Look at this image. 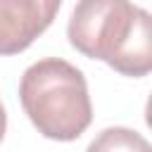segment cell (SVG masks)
Masks as SVG:
<instances>
[{
    "label": "cell",
    "instance_id": "cell-1",
    "mask_svg": "<svg viewBox=\"0 0 152 152\" xmlns=\"http://www.w3.org/2000/svg\"><path fill=\"white\" fill-rule=\"evenodd\" d=\"M66 36L81 55L124 76L140 78L152 69V17L131 0H78Z\"/></svg>",
    "mask_w": 152,
    "mask_h": 152
},
{
    "label": "cell",
    "instance_id": "cell-2",
    "mask_svg": "<svg viewBox=\"0 0 152 152\" xmlns=\"http://www.w3.org/2000/svg\"><path fill=\"white\" fill-rule=\"evenodd\" d=\"M19 100L38 133L50 140H76L93 121L83 71L59 57L38 59L24 71Z\"/></svg>",
    "mask_w": 152,
    "mask_h": 152
},
{
    "label": "cell",
    "instance_id": "cell-3",
    "mask_svg": "<svg viewBox=\"0 0 152 152\" xmlns=\"http://www.w3.org/2000/svg\"><path fill=\"white\" fill-rule=\"evenodd\" d=\"M62 0H0V55L24 52L57 17Z\"/></svg>",
    "mask_w": 152,
    "mask_h": 152
},
{
    "label": "cell",
    "instance_id": "cell-4",
    "mask_svg": "<svg viewBox=\"0 0 152 152\" xmlns=\"http://www.w3.org/2000/svg\"><path fill=\"white\" fill-rule=\"evenodd\" d=\"M86 152H152V145L138 131H131L124 126H112V128H104L102 133H97Z\"/></svg>",
    "mask_w": 152,
    "mask_h": 152
},
{
    "label": "cell",
    "instance_id": "cell-5",
    "mask_svg": "<svg viewBox=\"0 0 152 152\" xmlns=\"http://www.w3.org/2000/svg\"><path fill=\"white\" fill-rule=\"evenodd\" d=\"M5 128H7V114H5V107H2V102H0V142H2V138H5Z\"/></svg>",
    "mask_w": 152,
    "mask_h": 152
}]
</instances>
